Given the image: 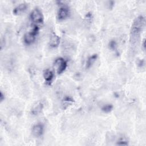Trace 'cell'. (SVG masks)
I'll return each instance as SVG.
<instances>
[{"label": "cell", "mask_w": 146, "mask_h": 146, "mask_svg": "<svg viewBox=\"0 0 146 146\" xmlns=\"http://www.w3.org/2000/svg\"><path fill=\"white\" fill-rule=\"evenodd\" d=\"M69 11L67 7H62L59 9L58 13V19L59 20H63L68 16Z\"/></svg>", "instance_id": "obj_8"}, {"label": "cell", "mask_w": 146, "mask_h": 146, "mask_svg": "<svg viewBox=\"0 0 146 146\" xmlns=\"http://www.w3.org/2000/svg\"><path fill=\"white\" fill-rule=\"evenodd\" d=\"M27 9V5L25 3H22L17 6L13 10V13L15 15L21 14L24 13Z\"/></svg>", "instance_id": "obj_9"}, {"label": "cell", "mask_w": 146, "mask_h": 146, "mask_svg": "<svg viewBox=\"0 0 146 146\" xmlns=\"http://www.w3.org/2000/svg\"><path fill=\"white\" fill-rule=\"evenodd\" d=\"M109 46L111 49L113 50H116V47H117V44L116 43V42L113 40H111L110 42L109 43Z\"/></svg>", "instance_id": "obj_14"}, {"label": "cell", "mask_w": 146, "mask_h": 146, "mask_svg": "<svg viewBox=\"0 0 146 146\" xmlns=\"http://www.w3.org/2000/svg\"><path fill=\"white\" fill-rule=\"evenodd\" d=\"M5 99V95L3 94V92L2 91H1V93H0V100H1V102H3V100Z\"/></svg>", "instance_id": "obj_15"}, {"label": "cell", "mask_w": 146, "mask_h": 146, "mask_svg": "<svg viewBox=\"0 0 146 146\" xmlns=\"http://www.w3.org/2000/svg\"><path fill=\"white\" fill-rule=\"evenodd\" d=\"M98 58V55L95 54L92 55L91 56H90L87 60L86 61V68H90L92 64H94V63L96 61V60Z\"/></svg>", "instance_id": "obj_11"}, {"label": "cell", "mask_w": 146, "mask_h": 146, "mask_svg": "<svg viewBox=\"0 0 146 146\" xmlns=\"http://www.w3.org/2000/svg\"><path fill=\"white\" fill-rule=\"evenodd\" d=\"M116 144L120 145H127L128 144V142L125 138L121 137L117 141Z\"/></svg>", "instance_id": "obj_13"}, {"label": "cell", "mask_w": 146, "mask_h": 146, "mask_svg": "<svg viewBox=\"0 0 146 146\" xmlns=\"http://www.w3.org/2000/svg\"><path fill=\"white\" fill-rule=\"evenodd\" d=\"M60 43V38L55 33H52L50 38L49 44L51 47H56Z\"/></svg>", "instance_id": "obj_6"}, {"label": "cell", "mask_w": 146, "mask_h": 146, "mask_svg": "<svg viewBox=\"0 0 146 146\" xmlns=\"http://www.w3.org/2000/svg\"><path fill=\"white\" fill-rule=\"evenodd\" d=\"M43 75L44 79L45 80L46 83H47L48 84H50L51 82V81L54 78L53 72L48 69H47L44 71Z\"/></svg>", "instance_id": "obj_10"}, {"label": "cell", "mask_w": 146, "mask_h": 146, "mask_svg": "<svg viewBox=\"0 0 146 146\" xmlns=\"http://www.w3.org/2000/svg\"><path fill=\"white\" fill-rule=\"evenodd\" d=\"M43 108V104L42 102H38L33 105L31 109V113L32 115H38L41 113Z\"/></svg>", "instance_id": "obj_4"}, {"label": "cell", "mask_w": 146, "mask_h": 146, "mask_svg": "<svg viewBox=\"0 0 146 146\" xmlns=\"http://www.w3.org/2000/svg\"><path fill=\"white\" fill-rule=\"evenodd\" d=\"M31 21L35 23H42L43 22V16L40 10L35 9L30 14Z\"/></svg>", "instance_id": "obj_3"}, {"label": "cell", "mask_w": 146, "mask_h": 146, "mask_svg": "<svg viewBox=\"0 0 146 146\" xmlns=\"http://www.w3.org/2000/svg\"><path fill=\"white\" fill-rule=\"evenodd\" d=\"M36 35L34 34L33 33H32L31 31H30L29 33H26L24 35L23 40L26 44H30L32 43H33L35 39Z\"/></svg>", "instance_id": "obj_7"}, {"label": "cell", "mask_w": 146, "mask_h": 146, "mask_svg": "<svg viewBox=\"0 0 146 146\" xmlns=\"http://www.w3.org/2000/svg\"><path fill=\"white\" fill-rule=\"evenodd\" d=\"M113 109V106L111 104H107L103 106L102 108V111L105 113L110 112Z\"/></svg>", "instance_id": "obj_12"}, {"label": "cell", "mask_w": 146, "mask_h": 146, "mask_svg": "<svg viewBox=\"0 0 146 146\" xmlns=\"http://www.w3.org/2000/svg\"><path fill=\"white\" fill-rule=\"evenodd\" d=\"M145 19L143 15L137 17L134 20L130 33V42L132 45L135 44L138 40L140 33L145 27Z\"/></svg>", "instance_id": "obj_1"}, {"label": "cell", "mask_w": 146, "mask_h": 146, "mask_svg": "<svg viewBox=\"0 0 146 146\" xmlns=\"http://www.w3.org/2000/svg\"><path fill=\"white\" fill-rule=\"evenodd\" d=\"M44 128L42 124H35L32 128V133L35 137H39L43 133Z\"/></svg>", "instance_id": "obj_5"}, {"label": "cell", "mask_w": 146, "mask_h": 146, "mask_svg": "<svg viewBox=\"0 0 146 146\" xmlns=\"http://www.w3.org/2000/svg\"><path fill=\"white\" fill-rule=\"evenodd\" d=\"M67 62L62 58H58L54 62V67L58 74H62L67 68Z\"/></svg>", "instance_id": "obj_2"}, {"label": "cell", "mask_w": 146, "mask_h": 146, "mask_svg": "<svg viewBox=\"0 0 146 146\" xmlns=\"http://www.w3.org/2000/svg\"><path fill=\"white\" fill-rule=\"evenodd\" d=\"M143 47L144 50H145V39H144L143 40Z\"/></svg>", "instance_id": "obj_16"}]
</instances>
